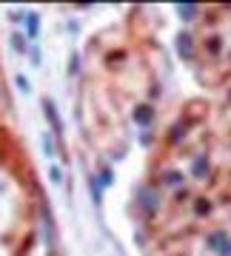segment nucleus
Returning a JSON list of instances; mask_svg holds the SVG:
<instances>
[{"label":"nucleus","instance_id":"obj_1","mask_svg":"<svg viewBox=\"0 0 231 256\" xmlns=\"http://www.w3.org/2000/svg\"><path fill=\"white\" fill-rule=\"evenodd\" d=\"M46 117L52 120V126H55V131H63V120H60V114H57V108H55V102L52 100H46Z\"/></svg>","mask_w":231,"mask_h":256},{"label":"nucleus","instance_id":"obj_2","mask_svg":"<svg viewBox=\"0 0 231 256\" xmlns=\"http://www.w3.org/2000/svg\"><path fill=\"white\" fill-rule=\"evenodd\" d=\"M134 120H137L140 126H148V122H151V108H148V106H140V108H134Z\"/></svg>","mask_w":231,"mask_h":256},{"label":"nucleus","instance_id":"obj_3","mask_svg":"<svg viewBox=\"0 0 231 256\" xmlns=\"http://www.w3.org/2000/svg\"><path fill=\"white\" fill-rule=\"evenodd\" d=\"M177 48H180V54H183V57H191V52H194V46H191V37L183 34L180 40H177Z\"/></svg>","mask_w":231,"mask_h":256},{"label":"nucleus","instance_id":"obj_4","mask_svg":"<svg viewBox=\"0 0 231 256\" xmlns=\"http://www.w3.org/2000/svg\"><path fill=\"white\" fill-rule=\"evenodd\" d=\"M177 12H180V18H183V20H191L197 14V6H194V3H180Z\"/></svg>","mask_w":231,"mask_h":256},{"label":"nucleus","instance_id":"obj_5","mask_svg":"<svg viewBox=\"0 0 231 256\" xmlns=\"http://www.w3.org/2000/svg\"><path fill=\"white\" fill-rule=\"evenodd\" d=\"M26 23H29V37L37 40V34H40V20H37V14H29Z\"/></svg>","mask_w":231,"mask_h":256},{"label":"nucleus","instance_id":"obj_6","mask_svg":"<svg viewBox=\"0 0 231 256\" xmlns=\"http://www.w3.org/2000/svg\"><path fill=\"white\" fill-rule=\"evenodd\" d=\"M154 202H157L154 191H143V205H146V208H154Z\"/></svg>","mask_w":231,"mask_h":256},{"label":"nucleus","instance_id":"obj_7","mask_svg":"<svg viewBox=\"0 0 231 256\" xmlns=\"http://www.w3.org/2000/svg\"><path fill=\"white\" fill-rule=\"evenodd\" d=\"M43 151H46V154H55V142H52L49 134H43Z\"/></svg>","mask_w":231,"mask_h":256},{"label":"nucleus","instance_id":"obj_8","mask_svg":"<svg viewBox=\"0 0 231 256\" xmlns=\"http://www.w3.org/2000/svg\"><path fill=\"white\" fill-rule=\"evenodd\" d=\"M18 88H20V92H32V86H29V80H26V77H18Z\"/></svg>","mask_w":231,"mask_h":256},{"label":"nucleus","instance_id":"obj_9","mask_svg":"<svg viewBox=\"0 0 231 256\" xmlns=\"http://www.w3.org/2000/svg\"><path fill=\"white\" fill-rule=\"evenodd\" d=\"M203 168H205V160H203V156H200V160H197V162H194V174H197V176H203V174H205Z\"/></svg>","mask_w":231,"mask_h":256},{"label":"nucleus","instance_id":"obj_10","mask_svg":"<svg viewBox=\"0 0 231 256\" xmlns=\"http://www.w3.org/2000/svg\"><path fill=\"white\" fill-rule=\"evenodd\" d=\"M52 180H55V182H60V180H63V176H60V168H52Z\"/></svg>","mask_w":231,"mask_h":256}]
</instances>
